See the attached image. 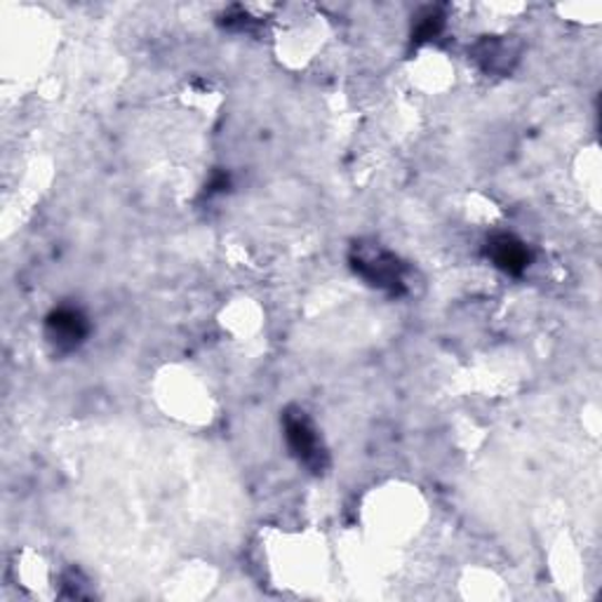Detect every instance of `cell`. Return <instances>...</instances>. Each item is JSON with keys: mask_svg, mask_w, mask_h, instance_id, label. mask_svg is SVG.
I'll return each mask as SVG.
<instances>
[{"mask_svg": "<svg viewBox=\"0 0 602 602\" xmlns=\"http://www.w3.org/2000/svg\"><path fill=\"white\" fill-rule=\"evenodd\" d=\"M349 261L355 276H361L367 286L382 290L391 297H401L407 292L405 263L393 252L382 248L380 242H370V240L353 242Z\"/></svg>", "mask_w": 602, "mask_h": 602, "instance_id": "cell-1", "label": "cell"}, {"mask_svg": "<svg viewBox=\"0 0 602 602\" xmlns=\"http://www.w3.org/2000/svg\"><path fill=\"white\" fill-rule=\"evenodd\" d=\"M282 428H286L288 447L299 464H304L311 474L323 476L330 468V455L309 414L297 405L288 407L282 414Z\"/></svg>", "mask_w": 602, "mask_h": 602, "instance_id": "cell-2", "label": "cell"}, {"mask_svg": "<svg viewBox=\"0 0 602 602\" xmlns=\"http://www.w3.org/2000/svg\"><path fill=\"white\" fill-rule=\"evenodd\" d=\"M87 334H90V320L81 309L75 307L54 309L45 320L48 342L60 353H71L75 349H81Z\"/></svg>", "mask_w": 602, "mask_h": 602, "instance_id": "cell-3", "label": "cell"}, {"mask_svg": "<svg viewBox=\"0 0 602 602\" xmlns=\"http://www.w3.org/2000/svg\"><path fill=\"white\" fill-rule=\"evenodd\" d=\"M470 60H474L485 73L506 75L511 73L520 60V43L511 35H482L480 41L470 48Z\"/></svg>", "mask_w": 602, "mask_h": 602, "instance_id": "cell-4", "label": "cell"}, {"mask_svg": "<svg viewBox=\"0 0 602 602\" xmlns=\"http://www.w3.org/2000/svg\"><path fill=\"white\" fill-rule=\"evenodd\" d=\"M487 259L495 263L499 271H504L506 276H522L527 271V267L532 263V252L527 245L513 236V233H492L487 238L485 245Z\"/></svg>", "mask_w": 602, "mask_h": 602, "instance_id": "cell-5", "label": "cell"}, {"mask_svg": "<svg viewBox=\"0 0 602 602\" xmlns=\"http://www.w3.org/2000/svg\"><path fill=\"white\" fill-rule=\"evenodd\" d=\"M445 29V12L443 8L438 6H426L417 12V17H414V24H412V45L419 48L428 41H433V38H438Z\"/></svg>", "mask_w": 602, "mask_h": 602, "instance_id": "cell-6", "label": "cell"}, {"mask_svg": "<svg viewBox=\"0 0 602 602\" xmlns=\"http://www.w3.org/2000/svg\"><path fill=\"white\" fill-rule=\"evenodd\" d=\"M219 24L224 29H229V31H240L242 33V31H252L255 24H257V19H252L240 6H236V8H229L221 14Z\"/></svg>", "mask_w": 602, "mask_h": 602, "instance_id": "cell-7", "label": "cell"}, {"mask_svg": "<svg viewBox=\"0 0 602 602\" xmlns=\"http://www.w3.org/2000/svg\"><path fill=\"white\" fill-rule=\"evenodd\" d=\"M229 186H231L229 173H221V169H217V173L212 175V179L207 181V186H205V196L210 198V196H215V194H224Z\"/></svg>", "mask_w": 602, "mask_h": 602, "instance_id": "cell-8", "label": "cell"}]
</instances>
